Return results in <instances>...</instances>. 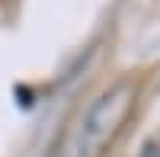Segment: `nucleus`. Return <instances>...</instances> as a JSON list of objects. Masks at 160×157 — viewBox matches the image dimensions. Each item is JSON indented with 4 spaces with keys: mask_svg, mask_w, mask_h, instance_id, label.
I'll list each match as a JSON object with an SVG mask.
<instances>
[{
    "mask_svg": "<svg viewBox=\"0 0 160 157\" xmlns=\"http://www.w3.org/2000/svg\"><path fill=\"white\" fill-rule=\"evenodd\" d=\"M125 96H128V87H118L112 90V93H106L96 106L90 109L87 115V122H83V144L93 148V144H99V141L106 138V132L112 128V122L122 115L125 109Z\"/></svg>",
    "mask_w": 160,
    "mask_h": 157,
    "instance_id": "obj_1",
    "label": "nucleus"
}]
</instances>
